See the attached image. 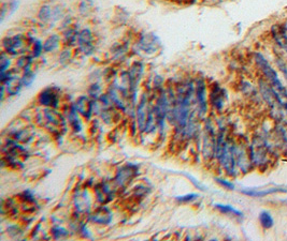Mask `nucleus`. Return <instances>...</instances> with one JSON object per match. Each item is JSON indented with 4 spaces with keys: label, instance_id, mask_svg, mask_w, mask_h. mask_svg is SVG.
Here are the masks:
<instances>
[{
    "label": "nucleus",
    "instance_id": "f257e3e1",
    "mask_svg": "<svg viewBox=\"0 0 287 241\" xmlns=\"http://www.w3.org/2000/svg\"><path fill=\"white\" fill-rule=\"evenodd\" d=\"M272 150L268 142L263 137H255L250 146V158L252 164L259 168L268 167Z\"/></svg>",
    "mask_w": 287,
    "mask_h": 241
},
{
    "label": "nucleus",
    "instance_id": "f03ea898",
    "mask_svg": "<svg viewBox=\"0 0 287 241\" xmlns=\"http://www.w3.org/2000/svg\"><path fill=\"white\" fill-rule=\"evenodd\" d=\"M255 63L257 67L259 68L264 76L266 77L267 82L270 84L272 90L278 92V90L285 88L284 84L282 83V80L278 75V72L275 71V69L270 65V63L267 60V58L263 54L260 53L255 54Z\"/></svg>",
    "mask_w": 287,
    "mask_h": 241
},
{
    "label": "nucleus",
    "instance_id": "7ed1b4c3",
    "mask_svg": "<svg viewBox=\"0 0 287 241\" xmlns=\"http://www.w3.org/2000/svg\"><path fill=\"white\" fill-rule=\"evenodd\" d=\"M38 118L41 120L42 126L53 133H61L62 130L65 129V120L63 116L51 107L42 110V113L38 115Z\"/></svg>",
    "mask_w": 287,
    "mask_h": 241
},
{
    "label": "nucleus",
    "instance_id": "20e7f679",
    "mask_svg": "<svg viewBox=\"0 0 287 241\" xmlns=\"http://www.w3.org/2000/svg\"><path fill=\"white\" fill-rule=\"evenodd\" d=\"M216 142L217 136L213 130L211 124H207L205 126L204 135H203V157L205 160H211L215 157V150H216Z\"/></svg>",
    "mask_w": 287,
    "mask_h": 241
},
{
    "label": "nucleus",
    "instance_id": "39448f33",
    "mask_svg": "<svg viewBox=\"0 0 287 241\" xmlns=\"http://www.w3.org/2000/svg\"><path fill=\"white\" fill-rule=\"evenodd\" d=\"M3 43L6 52L10 55H17L24 53L27 49V45H28L27 39L24 36L6 38Z\"/></svg>",
    "mask_w": 287,
    "mask_h": 241
},
{
    "label": "nucleus",
    "instance_id": "423d86ee",
    "mask_svg": "<svg viewBox=\"0 0 287 241\" xmlns=\"http://www.w3.org/2000/svg\"><path fill=\"white\" fill-rule=\"evenodd\" d=\"M152 112V108L148 107V99H147V95L144 94L140 100L139 105L137 107V123H138V127H139L140 131H144L146 129V124H147V119L148 116H150Z\"/></svg>",
    "mask_w": 287,
    "mask_h": 241
},
{
    "label": "nucleus",
    "instance_id": "0eeeda50",
    "mask_svg": "<svg viewBox=\"0 0 287 241\" xmlns=\"http://www.w3.org/2000/svg\"><path fill=\"white\" fill-rule=\"evenodd\" d=\"M77 45H79V48H80V51L85 55H91L94 52V49H95L94 37L90 30L84 29L80 34H79Z\"/></svg>",
    "mask_w": 287,
    "mask_h": 241
},
{
    "label": "nucleus",
    "instance_id": "6e6552de",
    "mask_svg": "<svg viewBox=\"0 0 287 241\" xmlns=\"http://www.w3.org/2000/svg\"><path fill=\"white\" fill-rule=\"evenodd\" d=\"M272 38L275 43L287 54V25L276 24L271 29Z\"/></svg>",
    "mask_w": 287,
    "mask_h": 241
},
{
    "label": "nucleus",
    "instance_id": "1a4fd4ad",
    "mask_svg": "<svg viewBox=\"0 0 287 241\" xmlns=\"http://www.w3.org/2000/svg\"><path fill=\"white\" fill-rule=\"evenodd\" d=\"M196 99L197 105L199 108L200 115H204L207 110V96H206V87L202 79L198 80L196 85Z\"/></svg>",
    "mask_w": 287,
    "mask_h": 241
},
{
    "label": "nucleus",
    "instance_id": "9d476101",
    "mask_svg": "<svg viewBox=\"0 0 287 241\" xmlns=\"http://www.w3.org/2000/svg\"><path fill=\"white\" fill-rule=\"evenodd\" d=\"M137 174V167L134 165H127L122 167L117 172L116 175V184L120 187H125L132 182V179L136 176Z\"/></svg>",
    "mask_w": 287,
    "mask_h": 241
},
{
    "label": "nucleus",
    "instance_id": "9b49d317",
    "mask_svg": "<svg viewBox=\"0 0 287 241\" xmlns=\"http://www.w3.org/2000/svg\"><path fill=\"white\" fill-rule=\"evenodd\" d=\"M38 101L43 106L51 107V108L56 107V106H58V102H59L58 94L55 92L54 89L47 88V89L43 90L40 95H39Z\"/></svg>",
    "mask_w": 287,
    "mask_h": 241
},
{
    "label": "nucleus",
    "instance_id": "f8f14e48",
    "mask_svg": "<svg viewBox=\"0 0 287 241\" xmlns=\"http://www.w3.org/2000/svg\"><path fill=\"white\" fill-rule=\"evenodd\" d=\"M112 213L107 207H100L96 209L95 212L90 215V220L92 222L99 225H107L112 221Z\"/></svg>",
    "mask_w": 287,
    "mask_h": 241
},
{
    "label": "nucleus",
    "instance_id": "ddd939ff",
    "mask_svg": "<svg viewBox=\"0 0 287 241\" xmlns=\"http://www.w3.org/2000/svg\"><path fill=\"white\" fill-rule=\"evenodd\" d=\"M241 192L247 196L252 197H264L269 194L273 193H279V192H286V189H281V188H268V189H243L241 190Z\"/></svg>",
    "mask_w": 287,
    "mask_h": 241
},
{
    "label": "nucleus",
    "instance_id": "4468645a",
    "mask_svg": "<svg viewBox=\"0 0 287 241\" xmlns=\"http://www.w3.org/2000/svg\"><path fill=\"white\" fill-rule=\"evenodd\" d=\"M75 108L85 118L90 119L93 115V103L87 97H80L75 102Z\"/></svg>",
    "mask_w": 287,
    "mask_h": 241
},
{
    "label": "nucleus",
    "instance_id": "2eb2a0df",
    "mask_svg": "<svg viewBox=\"0 0 287 241\" xmlns=\"http://www.w3.org/2000/svg\"><path fill=\"white\" fill-rule=\"evenodd\" d=\"M3 83H5L4 87L7 90L8 95H10V96L17 95L23 86L22 78L19 79V78H17V76H11V75H9V77L5 78L3 80Z\"/></svg>",
    "mask_w": 287,
    "mask_h": 241
},
{
    "label": "nucleus",
    "instance_id": "dca6fc26",
    "mask_svg": "<svg viewBox=\"0 0 287 241\" xmlns=\"http://www.w3.org/2000/svg\"><path fill=\"white\" fill-rule=\"evenodd\" d=\"M210 100L212 105L217 110H222L226 101V94L220 86H214L210 95Z\"/></svg>",
    "mask_w": 287,
    "mask_h": 241
},
{
    "label": "nucleus",
    "instance_id": "f3484780",
    "mask_svg": "<svg viewBox=\"0 0 287 241\" xmlns=\"http://www.w3.org/2000/svg\"><path fill=\"white\" fill-rule=\"evenodd\" d=\"M139 45L143 51H145L147 53H152V52H155L157 47L160 46V41H158L156 37H154L152 35H145L141 38Z\"/></svg>",
    "mask_w": 287,
    "mask_h": 241
},
{
    "label": "nucleus",
    "instance_id": "a211bd4d",
    "mask_svg": "<svg viewBox=\"0 0 287 241\" xmlns=\"http://www.w3.org/2000/svg\"><path fill=\"white\" fill-rule=\"evenodd\" d=\"M96 195H97V199L99 200V202L106 203V202H108V200L111 199L112 191L107 185L102 184L96 188Z\"/></svg>",
    "mask_w": 287,
    "mask_h": 241
},
{
    "label": "nucleus",
    "instance_id": "6ab92c4d",
    "mask_svg": "<svg viewBox=\"0 0 287 241\" xmlns=\"http://www.w3.org/2000/svg\"><path fill=\"white\" fill-rule=\"evenodd\" d=\"M68 120H69V124H70V126L72 127L74 131H76V132L81 131L82 124L80 122V118H79V112L76 110L75 106H72L70 108V112H69V115H68Z\"/></svg>",
    "mask_w": 287,
    "mask_h": 241
},
{
    "label": "nucleus",
    "instance_id": "aec40b11",
    "mask_svg": "<svg viewBox=\"0 0 287 241\" xmlns=\"http://www.w3.org/2000/svg\"><path fill=\"white\" fill-rule=\"evenodd\" d=\"M74 203H75L76 209L80 213L87 212L88 208H90V205H91L90 199H88V197L86 196L85 192H83L81 194H77V197H75Z\"/></svg>",
    "mask_w": 287,
    "mask_h": 241
},
{
    "label": "nucleus",
    "instance_id": "412c9836",
    "mask_svg": "<svg viewBox=\"0 0 287 241\" xmlns=\"http://www.w3.org/2000/svg\"><path fill=\"white\" fill-rule=\"evenodd\" d=\"M59 43H61V38H59V36L53 35L51 37H48L43 44L44 52L46 53L53 52L54 49H56L59 46Z\"/></svg>",
    "mask_w": 287,
    "mask_h": 241
},
{
    "label": "nucleus",
    "instance_id": "4be33fe9",
    "mask_svg": "<svg viewBox=\"0 0 287 241\" xmlns=\"http://www.w3.org/2000/svg\"><path fill=\"white\" fill-rule=\"evenodd\" d=\"M215 208L225 215H233L237 217H242V213L239 212L238 209L233 208L230 205H223V204H215Z\"/></svg>",
    "mask_w": 287,
    "mask_h": 241
},
{
    "label": "nucleus",
    "instance_id": "5701e85b",
    "mask_svg": "<svg viewBox=\"0 0 287 241\" xmlns=\"http://www.w3.org/2000/svg\"><path fill=\"white\" fill-rule=\"evenodd\" d=\"M259 221H260L262 226L264 228H267V229L271 228L273 226V223H274L272 216L268 212H262L259 214Z\"/></svg>",
    "mask_w": 287,
    "mask_h": 241
},
{
    "label": "nucleus",
    "instance_id": "b1692460",
    "mask_svg": "<svg viewBox=\"0 0 287 241\" xmlns=\"http://www.w3.org/2000/svg\"><path fill=\"white\" fill-rule=\"evenodd\" d=\"M53 16H55V14L53 13L52 8L48 7V6L42 7V9L40 10V12H39V18H40L41 21H43L45 23L52 21Z\"/></svg>",
    "mask_w": 287,
    "mask_h": 241
},
{
    "label": "nucleus",
    "instance_id": "393cba45",
    "mask_svg": "<svg viewBox=\"0 0 287 241\" xmlns=\"http://www.w3.org/2000/svg\"><path fill=\"white\" fill-rule=\"evenodd\" d=\"M276 136L281 140V145L284 148L285 153H287V127L286 126H279L276 129Z\"/></svg>",
    "mask_w": 287,
    "mask_h": 241
},
{
    "label": "nucleus",
    "instance_id": "a878e982",
    "mask_svg": "<svg viewBox=\"0 0 287 241\" xmlns=\"http://www.w3.org/2000/svg\"><path fill=\"white\" fill-rule=\"evenodd\" d=\"M34 80H35V74H34V72L32 71V70H31V69L25 70L24 74H23V77H22L23 85H24V86L32 85Z\"/></svg>",
    "mask_w": 287,
    "mask_h": 241
},
{
    "label": "nucleus",
    "instance_id": "bb28decb",
    "mask_svg": "<svg viewBox=\"0 0 287 241\" xmlns=\"http://www.w3.org/2000/svg\"><path fill=\"white\" fill-rule=\"evenodd\" d=\"M52 234H53L54 238L58 239V238H63V237L68 236L69 233L67 232V230H66L65 228H63V227H54V228L52 229Z\"/></svg>",
    "mask_w": 287,
    "mask_h": 241
},
{
    "label": "nucleus",
    "instance_id": "cd10ccee",
    "mask_svg": "<svg viewBox=\"0 0 287 241\" xmlns=\"http://www.w3.org/2000/svg\"><path fill=\"white\" fill-rule=\"evenodd\" d=\"M276 65H278V68L281 70V72L283 73L286 82H287V65H286V63L283 59L279 58V59H276Z\"/></svg>",
    "mask_w": 287,
    "mask_h": 241
},
{
    "label": "nucleus",
    "instance_id": "c85d7f7f",
    "mask_svg": "<svg viewBox=\"0 0 287 241\" xmlns=\"http://www.w3.org/2000/svg\"><path fill=\"white\" fill-rule=\"evenodd\" d=\"M43 43H41L40 41H35L34 42V56L38 57L40 56L41 52H43Z\"/></svg>",
    "mask_w": 287,
    "mask_h": 241
},
{
    "label": "nucleus",
    "instance_id": "c756f323",
    "mask_svg": "<svg viewBox=\"0 0 287 241\" xmlns=\"http://www.w3.org/2000/svg\"><path fill=\"white\" fill-rule=\"evenodd\" d=\"M216 182L219 183L222 187L226 188V189H228V190H233L234 189V185L230 182H228V180H226V179H223V178H216Z\"/></svg>",
    "mask_w": 287,
    "mask_h": 241
},
{
    "label": "nucleus",
    "instance_id": "7c9ffc66",
    "mask_svg": "<svg viewBox=\"0 0 287 241\" xmlns=\"http://www.w3.org/2000/svg\"><path fill=\"white\" fill-rule=\"evenodd\" d=\"M197 194H187V195H183V196H177L176 199L179 200L181 203H187V202H192L195 198H197Z\"/></svg>",
    "mask_w": 287,
    "mask_h": 241
},
{
    "label": "nucleus",
    "instance_id": "2f4dec72",
    "mask_svg": "<svg viewBox=\"0 0 287 241\" xmlns=\"http://www.w3.org/2000/svg\"><path fill=\"white\" fill-rule=\"evenodd\" d=\"M9 65H10V60L4 54L2 56V73H5L7 71V70L9 69Z\"/></svg>",
    "mask_w": 287,
    "mask_h": 241
},
{
    "label": "nucleus",
    "instance_id": "473e14b6",
    "mask_svg": "<svg viewBox=\"0 0 287 241\" xmlns=\"http://www.w3.org/2000/svg\"><path fill=\"white\" fill-rule=\"evenodd\" d=\"M205 2H210V3H216V2H220V0H205Z\"/></svg>",
    "mask_w": 287,
    "mask_h": 241
},
{
    "label": "nucleus",
    "instance_id": "72a5a7b5",
    "mask_svg": "<svg viewBox=\"0 0 287 241\" xmlns=\"http://www.w3.org/2000/svg\"><path fill=\"white\" fill-rule=\"evenodd\" d=\"M285 203H286V204H287V200H285Z\"/></svg>",
    "mask_w": 287,
    "mask_h": 241
}]
</instances>
